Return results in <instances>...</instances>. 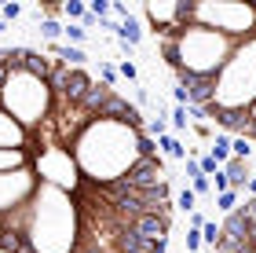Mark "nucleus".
Returning a JSON list of instances; mask_svg holds the SVG:
<instances>
[{
    "label": "nucleus",
    "mask_w": 256,
    "mask_h": 253,
    "mask_svg": "<svg viewBox=\"0 0 256 253\" xmlns=\"http://www.w3.org/2000/svg\"><path fill=\"white\" fill-rule=\"evenodd\" d=\"M180 205H183L187 213H194V205H198V194H194L190 187H183V191H180Z\"/></svg>",
    "instance_id": "10"
},
{
    "label": "nucleus",
    "mask_w": 256,
    "mask_h": 253,
    "mask_svg": "<svg viewBox=\"0 0 256 253\" xmlns=\"http://www.w3.org/2000/svg\"><path fill=\"white\" fill-rule=\"evenodd\" d=\"M208 253H256V198H242L238 209L224 216L220 238Z\"/></svg>",
    "instance_id": "3"
},
{
    "label": "nucleus",
    "mask_w": 256,
    "mask_h": 253,
    "mask_svg": "<svg viewBox=\"0 0 256 253\" xmlns=\"http://www.w3.org/2000/svg\"><path fill=\"white\" fill-rule=\"evenodd\" d=\"M172 129H187V107H176V110H172Z\"/></svg>",
    "instance_id": "12"
},
{
    "label": "nucleus",
    "mask_w": 256,
    "mask_h": 253,
    "mask_svg": "<svg viewBox=\"0 0 256 253\" xmlns=\"http://www.w3.org/2000/svg\"><path fill=\"white\" fill-rule=\"evenodd\" d=\"M190 191H194V194H212V183H208V176H205V172L190 180Z\"/></svg>",
    "instance_id": "9"
},
{
    "label": "nucleus",
    "mask_w": 256,
    "mask_h": 253,
    "mask_svg": "<svg viewBox=\"0 0 256 253\" xmlns=\"http://www.w3.org/2000/svg\"><path fill=\"white\" fill-rule=\"evenodd\" d=\"M242 194H246V198H256V172L249 176V183H246V191H242Z\"/></svg>",
    "instance_id": "15"
},
{
    "label": "nucleus",
    "mask_w": 256,
    "mask_h": 253,
    "mask_svg": "<svg viewBox=\"0 0 256 253\" xmlns=\"http://www.w3.org/2000/svg\"><path fill=\"white\" fill-rule=\"evenodd\" d=\"M242 198H246L242 191H224V194H216V209L227 216V213H234V209H238V202H242Z\"/></svg>",
    "instance_id": "5"
},
{
    "label": "nucleus",
    "mask_w": 256,
    "mask_h": 253,
    "mask_svg": "<svg viewBox=\"0 0 256 253\" xmlns=\"http://www.w3.org/2000/svg\"><path fill=\"white\" fill-rule=\"evenodd\" d=\"M121 74L128 77V81H139V74H136V66H132V63H121Z\"/></svg>",
    "instance_id": "14"
},
{
    "label": "nucleus",
    "mask_w": 256,
    "mask_h": 253,
    "mask_svg": "<svg viewBox=\"0 0 256 253\" xmlns=\"http://www.w3.org/2000/svg\"><path fill=\"white\" fill-rule=\"evenodd\" d=\"M18 15H22V8H18V4H4V8H0V19H4V22L18 19Z\"/></svg>",
    "instance_id": "13"
},
{
    "label": "nucleus",
    "mask_w": 256,
    "mask_h": 253,
    "mask_svg": "<svg viewBox=\"0 0 256 253\" xmlns=\"http://www.w3.org/2000/svg\"><path fill=\"white\" fill-rule=\"evenodd\" d=\"M40 33L48 37V44H59V37H62V22H55V19H44V22H40Z\"/></svg>",
    "instance_id": "6"
},
{
    "label": "nucleus",
    "mask_w": 256,
    "mask_h": 253,
    "mask_svg": "<svg viewBox=\"0 0 256 253\" xmlns=\"http://www.w3.org/2000/svg\"><path fill=\"white\" fill-rule=\"evenodd\" d=\"M154 44L194 118L256 143V0H176Z\"/></svg>",
    "instance_id": "2"
},
{
    "label": "nucleus",
    "mask_w": 256,
    "mask_h": 253,
    "mask_svg": "<svg viewBox=\"0 0 256 253\" xmlns=\"http://www.w3.org/2000/svg\"><path fill=\"white\" fill-rule=\"evenodd\" d=\"M158 151H161V158H172V162H183V158H187V154H183V143L176 140V136H158Z\"/></svg>",
    "instance_id": "4"
},
{
    "label": "nucleus",
    "mask_w": 256,
    "mask_h": 253,
    "mask_svg": "<svg viewBox=\"0 0 256 253\" xmlns=\"http://www.w3.org/2000/svg\"><path fill=\"white\" fill-rule=\"evenodd\" d=\"M62 33H66L70 41H74V48L88 41V30H84V26H77V22H66V26H62Z\"/></svg>",
    "instance_id": "7"
},
{
    "label": "nucleus",
    "mask_w": 256,
    "mask_h": 253,
    "mask_svg": "<svg viewBox=\"0 0 256 253\" xmlns=\"http://www.w3.org/2000/svg\"><path fill=\"white\" fill-rule=\"evenodd\" d=\"M172 205L121 85L52 44L0 48V253H168Z\"/></svg>",
    "instance_id": "1"
},
{
    "label": "nucleus",
    "mask_w": 256,
    "mask_h": 253,
    "mask_svg": "<svg viewBox=\"0 0 256 253\" xmlns=\"http://www.w3.org/2000/svg\"><path fill=\"white\" fill-rule=\"evenodd\" d=\"M216 238H220V224H216V220H205V224H202V242L212 249V246H216Z\"/></svg>",
    "instance_id": "8"
},
{
    "label": "nucleus",
    "mask_w": 256,
    "mask_h": 253,
    "mask_svg": "<svg viewBox=\"0 0 256 253\" xmlns=\"http://www.w3.org/2000/svg\"><path fill=\"white\" fill-rule=\"evenodd\" d=\"M187 253H202V231H198V227L187 231Z\"/></svg>",
    "instance_id": "11"
}]
</instances>
